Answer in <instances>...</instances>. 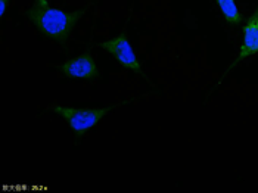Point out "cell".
Returning a JSON list of instances; mask_svg holds the SVG:
<instances>
[{"instance_id":"1","label":"cell","mask_w":258,"mask_h":193,"mask_svg":"<svg viewBox=\"0 0 258 193\" xmlns=\"http://www.w3.org/2000/svg\"><path fill=\"white\" fill-rule=\"evenodd\" d=\"M27 17L30 22L49 39L65 41L74 30L81 12H65L50 6L47 0H36L28 9Z\"/></svg>"},{"instance_id":"2","label":"cell","mask_w":258,"mask_h":193,"mask_svg":"<svg viewBox=\"0 0 258 193\" xmlns=\"http://www.w3.org/2000/svg\"><path fill=\"white\" fill-rule=\"evenodd\" d=\"M55 115L63 118L71 130L77 136L92 130L102 118L109 114L111 108H70L63 105H55L50 109Z\"/></svg>"},{"instance_id":"3","label":"cell","mask_w":258,"mask_h":193,"mask_svg":"<svg viewBox=\"0 0 258 193\" xmlns=\"http://www.w3.org/2000/svg\"><path fill=\"white\" fill-rule=\"evenodd\" d=\"M100 47L105 52H108L122 67H125L128 70H133L136 73L142 71V67H140L139 60L136 58V53H135L130 41L125 37V34H119V36L114 37V39L103 41L100 44Z\"/></svg>"},{"instance_id":"4","label":"cell","mask_w":258,"mask_h":193,"mask_svg":"<svg viewBox=\"0 0 258 193\" xmlns=\"http://www.w3.org/2000/svg\"><path fill=\"white\" fill-rule=\"evenodd\" d=\"M60 71L70 78L92 80L98 76V63L90 53H83L62 63Z\"/></svg>"},{"instance_id":"5","label":"cell","mask_w":258,"mask_h":193,"mask_svg":"<svg viewBox=\"0 0 258 193\" xmlns=\"http://www.w3.org/2000/svg\"><path fill=\"white\" fill-rule=\"evenodd\" d=\"M258 53V11H255L243 27V39L239 47V53L236 60L227 68V71H232L233 67L239 65L242 60L248 59L252 55Z\"/></svg>"},{"instance_id":"6","label":"cell","mask_w":258,"mask_h":193,"mask_svg":"<svg viewBox=\"0 0 258 193\" xmlns=\"http://www.w3.org/2000/svg\"><path fill=\"white\" fill-rule=\"evenodd\" d=\"M216 2L219 5L226 22L232 27H239L242 22V17H240V12H239L235 0H216Z\"/></svg>"},{"instance_id":"7","label":"cell","mask_w":258,"mask_h":193,"mask_svg":"<svg viewBox=\"0 0 258 193\" xmlns=\"http://www.w3.org/2000/svg\"><path fill=\"white\" fill-rule=\"evenodd\" d=\"M8 2H9V0H0V15H2V17H3V15H5V12H6Z\"/></svg>"}]
</instances>
